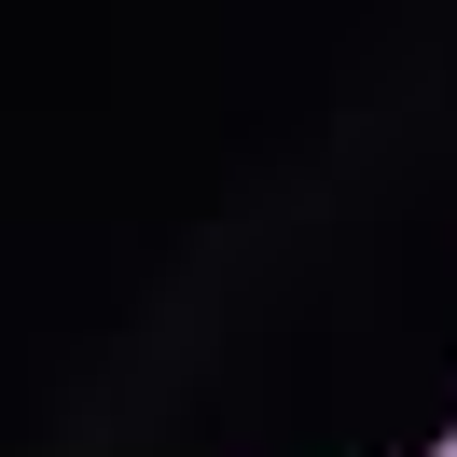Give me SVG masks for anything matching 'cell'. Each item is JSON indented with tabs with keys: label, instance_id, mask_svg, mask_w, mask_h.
<instances>
[{
	"label": "cell",
	"instance_id": "1",
	"mask_svg": "<svg viewBox=\"0 0 457 457\" xmlns=\"http://www.w3.org/2000/svg\"><path fill=\"white\" fill-rule=\"evenodd\" d=\"M444 457H457V444H444Z\"/></svg>",
	"mask_w": 457,
	"mask_h": 457
}]
</instances>
